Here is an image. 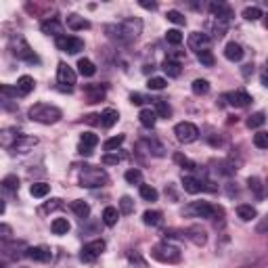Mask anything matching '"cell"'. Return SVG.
Returning a JSON list of instances; mask_svg holds the SVG:
<instances>
[{
	"label": "cell",
	"mask_w": 268,
	"mask_h": 268,
	"mask_svg": "<svg viewBox=\"0 0 268 268\" xmlns=\"http://www.w3.org/2000/svg\"><path fill=\"white\" fill-rule=\"evenodd\" d=\"M15 88H17L19 96H27V94L36 88V82H34L32 76H21V78L17 80V86H15Z\"/></svg>",
	"instance_id": "d6986e66"
},
{
	"label": "cell",
	"mask_w": 268,
	"mask_h": 268,
	"mask_svg": "<svg viewBox=\"0 0 268 268\" xmlns=\"http://www.w3.org/2000/svg\"><path fill=\"white\" fill-rule=\"evenodd\" d=\"M243 17L247 19V21H258V19L262 17V11L258 6H247L243 11Z\"/></svg>",
	"instance_id": "c3c4849f"
},
{
	"label": "cell",
	"mask_w": 268,
	"mask_h": 268,
	"mask_svg": "<svg viewBox=\"0 0 268 268\" xmlns=\"http://www.w3.org/2000/svg\"><path fill=\"white\" fill-rule=\"evenodd\" d=\"M191 231L195 233V235L191 237V239H193L197 245H203V243H205V233L201 231V228H197V226H195V228H191Z\"/></svg>",
	"instance_id": "f5cc1de1"
},
{
	"label": "cell",
	"mask_w": 268,
	"mask_h": 268,
	"mask_svg": "<svg viewBox=\"0 0 268 268\" xmlns=\"http://www.w3.org/2000/svg\"><path fill=\"white\" fill-rule=\"evenodd\" d=\"M197 59H199V63L205 65V67H214V63H216L212 51H201V53H197Z\"/></svg>",
	"instance_id": "7bdbcfd3"
},
{
	"label": "cell",
	"mask_w": 268,
	"mask_h": 268,
	"mask_svg": "<svg viewBox=\"0 0 268 268\" xmlns=\"http://www.w3.org/2000/svg\"><path fill=\"white\" fill-rule=\"evenodd\" d=\"M109 182V176L103 168H96V166H86L84 170L80 172V186L86 188H96V186H103Z\"/></svg>",
	"instance_id": "3957f363"
},
{
	"label": "cell",
	"mask_w": 268,
	"mask_h": 268,
	"mask_svg": "<svg viewBox=\"0 0 268 268\" xmlns=\"http://www.w3.org/2000/svg\"><path fill=\"white\" fill-rule=\"evenodd\" d=\"M182 188H184L186 193L195 195V193H199V191H201L203 184L197 180V178H193V176H182Z\"/></svg>",
	"instance_id": "d4e9b609"
},
{
	"label": "cell",
	"mask_w": 268,
	"mask_h": 268,
	"mask_svg": "<svg viewBox=\"0 0 268 268\" xmlns=\"http://www.w3.org/2000/svg\"><path fill=\"white\" fill-rule=\"evenodd\" d=\"M0 233H2V241H4V243L11 239V226H8V224H2V226H0Z\"/></svg>",
	"instance_id": "11a10c76"
},
{
	"label": "cell",
	"mask_w": 268,
	"mask_h": 268,
	"mask_svg": "<svg viewBox=\"0 0 268 268\" xmlns=\"http://www.w3.org/2000/svg\"><path fill=\"white\" fill-rule=\"evenodd\" d=\"M124 178H126V182H130V184H141V182H143L141 170H128V172L124 174Z\"/></svg>",
	"instance_id": "7dc6e473"
},
{
	"label": "cell",
	"mask_w": 268,
	"mask_h": 268,
	"mask_svg": "<svg viewBox=\"0 0 268 268\" xmlns=\"http://www.w3.org/2000/svg\"><path fill=\"white\" fill-rule=\"evenodd\" d=\"M243 55H245V51H243V46L239 42H228L224 46V57L228 59V61L237 63V61H241L243 59Z\"/></svg>",
	"instance_id": "2e32d148"
},
{
	"label": "cell",
	"mask_w": 268,
	"mask_h": 268,
	"mask_svg": "<svg viewBox=\"0 0 268 268\" xmlns=\"http://www.w3.org/2000/svg\"><path fill=\"white\" fill-rule=\"evenodd\" d=\"M166 17H168V21H172V23H176V25H184L186 23V19H184V15L180 13V11H168L166 13Z\"/></svg>",
	"instance_id": "f6af8a7d"
},
{
	"label": "cell",
	"mask_w": 268,
	"mask_h": 268,
	"mask_svg": "<svg viewBox=\"0 0 268 268\" xmlns=\"http://www.w3.org/2000/svg\"><path fill=\"white\" fill-rule=\"evenodd\" d=\"M117 220H120V212H117V207L107 205L105 210H103V222H105L107 226H115Z\"/></svg>",
	"instance_id": "484cf974"
},
{
	"label": "cell",
	"mask_w": 268,
	"mask_h": 268,
	"mask_svg": "<svg viewBox=\"0 0 268 268\" xmlns=\"http://www.w3.org/2000/svg\"><path fill=\"white\" fill-rule=\"evenodd\" d=\"M254 145L258 149H268V132H256L254 134Z\"/></svg>",
	"instance_id": "f907efd6"
},
{
	"label": "cell",
	"mask_w": 268,
	"mask_h": 268,
	"mask_svg": "<svg viewBox=\"0 0 268 268\" xmlns=\"http://www.w3.org/2000/svg\"><path fill=\"white\" fill-rule=\"evenodd\" d=\"M155 113L168 120V117L172 115V107L168 105V101H164V98H155Z\"/></svg>",
	"instance_id": "836d02e7"
},
{
	"label": "cell",
	"mask_w": 268,
	"mask_h": 268,
	"mask_svg": "<svg viewBox=\"0 0 268 268\" xmlns=\"http://www.w3.org/2000/svg\"><path fill=\"white\" fill-rule=\"evenodd\" d=\"M2 191H4V193H17V191H19V178H17L15 174L4 176V180H2Z\"/></svg>",
	"instance_id": "d6a6232c"
},
{
	"label": "cell",
	"mask_w": 268,
	"mask_h": 268,
	"mask_svg": "<svg viewBox=\"0 0 268 268\" xmlns=\"http://www.w3.org/2000/svg\"><path fill=\"white\" fill-rule=\"evenodd\" d=\"M266 191H268V180H266Z\"/></svg>",
	"instance_id": "e7e4bbea"
},
{
	"label": "cell",
	"mask_w": 268,
	"mask_h": 268,
	"mask_svg": "<svg viewBox=\"0 0 268 268\" xmlns=\"http://www.w3.org/2000/svg\"><path fill=\"white\" fill-rule=\"evenodd\" d=\"M120 162H122L120 155H105L103 157V164H107V166H117Z\"/></svg>",
	"instance_id": "db71d44e"
},
{
	"label": "cell",
	"mask_w": 268,
	"mask_h": 268,
	"mask_svg": "<svg viewBox=\"0 0 268 268\" xmlns=\"http://www.w3.org/2000/svg\"><path fill=\"white\" fill-rule=\"evenodd\" d=\"M266 72H268V61H266Z\"/></svg>",
	"instance_id": "03108f58"
},
{
	"label": "cell",
	"mask_w": 268,
	"mask_h": 268,
	"mask_svg": "<svg viewBox=\"0 0 268 268\" xmlns=\"http://www.w3.org/2000/svg\"><path fill=\"white\" fill-rule=\"evenodd\" d=\"M266 27H268V15H266Z\"/></svg>",
	"instance_id": "be15d7a7"
},
{
	"label": "cell",
	"mask_w": 268,
	"mask_h": 268,
	"mask_svg": "<svg viewBox=\"0 0 268 268\" xmlns=\"http://www.w3.org/2000/svg\"><path fill=\"white\" fill-rule=\"evenodd\" d=\"M40 29H42V34H46V36H55V40H57V38H61V36H65L63 34V25L59 23L55 17L48 19V21H44L40 25Z\"/></svg>",
	"instance_id": "9a60e30c"
},
{
	"label": "cell",
	"mask_w": 268,
	"mask_h": 268,
	"mask_svg": "<svg viewBox=\"0 0 268 268\" xmlns=\"http://www.w3.org/2000/svg\"><path fill=\"white\" fill-rule=\"evenodd\" d=\"M191 88H193L195 94H207L210 92V82L203 80V78H197V80H193Z\"/></svg>",
	"instance_id": "8d00e7d4"
},
{
	"label": "cell",
	"mask_w": 268,
	"mask_h": 268,
	"mask_svg": "<svg viewBox=\"0 0 268 268\" xmlns=\"http://www.w3.org/2000/svg\"><path fill=\"white\" fill-rule=\"evenodd\" d=\"M29 193H32V197L42 199V197H46L48 193H51V184H46V182H34L32 186H29Z\"/></svg>",
	"instance_id": "1f68e13d"
},
{
	"label": "cell",
	"mask_w": 268,
	"mask_h": 268,
	"mask_svg": "<svg viewBox=\"0 0 268 268\" xmlns=\"http://www.w3.org/2000/svg\"><path fill=\"white\" fill-rule=\"evenodd\" d=\"M57 207H61V199H53V203H46L44 210L46 212H53V210H57Z\"/></svg>",
	"instance_id": "680465c9"
},
{
	"label": "cell",
	"mask_w": 268,
	"mask_h": 268,
	"mask_svg": "<svg viewBox=\"0 0 268 268\" xmlns=\"http://www.w3.org/2000/svg\"><path fill=\"white\" fill-rule=\"evenodd\" d=\"M174 162L180 166V168H184V170H195V168H197L195 162H191V160H188L186 155H182V153H176V155H174Z\"/></svg>",
	"instance_id": "ab89813d"
},
{
	"label": "cell",
	"mask_w": 268,
	"mask_h": 268,
	"mask_svg": "<svg viewBox=\"0 0 268 268\" xmlns=\"http://www.w3.org/2000/svg\"><path fill=\"white\" fill-rule=\"evenodd\" d=\"M105 32L109 34V38H113L117 42H132L136 40L143 32V21L138 17H128L124 21L115 23V25H107Z\"/></svg>",
	"instance_id": "6da1fadb"
},
{
	"label": "cell",
	"mask_w": 268,
	"mask_h": 268,
	"mask_svg": "<svg viewBox=\"0 0 268 268\" xmlns=\"http://www.w3.org/2000/svg\"><path fill=\"white\" fill-rule=\"evenodd\" d=\"M237 216H239L243 222H250V220H254V218L258 216V212H256V207H254V205H250V203H241V205H237Z\"/></svg>",
	"instance_id": "603a6c76"
},
{
	"label": "cell",
	"mask_w": 268,
	"mask_h": 268,
	"mask_svg": "<svg viewBox=\"0 0 268 268\" xmlns=\"http://www.w3.org/2000/svg\"><path fill=\"white\" fill-rule=\"evenodd\" d=\"M151 258L157 262H164V264H176V262H180V250L168 241L157 243L151 250Z\"/></svg>",
	"instance_id": "277c9868"
},
{
	"label": "cell",
	"mask_w": 268,
	"mask_h": 268,
	"mask_svg": "<svg viewBox=\"0 0 268 268\" xmlns=\"http://www.w3.org/2000/svg\"><path fill=\"white\" fill-rule=\"evenodd\" d=\"M21 136H23V134L19 132V130H15V128H6V130L2 132V136H0V143H2L4 149H11Z\"/></svg>",
	"instance_id": "ffe728a7"
},
{
	"label": "cell",
	"mask_w": 268,
	"mask_h": 268,
	"mask_svg": "<svg viewBox=\"0 0 268 268\" xmlns=\"http://www.w3.org/2000/svg\"><path fill=\"white\" fill-rule=\"evenodd\" d=\"M29 120L32 122H38V124H44V126H51V124H57L59 120L63 117L61 109L55 107V105H48V103H36L29 107Z\"/></svg>",
	"instance_id": "7a4b0ae2"
},
{
	"label": "cell",
	"mask_w": 268,
	"mask_h": 268,
	"mask_svg": "<svg viewBox=\"0 0 268 268\" xmlns=\"http://www.w3.org/2000/svg\"><path fill=\"white\" fill-rule=\"evenodd\" d=\"M138 193H141V197L145 201H157V197H160V193H157L151 184H141Z\"/></svg>",
	"instance_id": "e575fe53"
},
{
	"label": "cell",
	"mask_w": 268,
	"mask_h": 268,
	"mask_svg": "<svg viewBox=\"0 0 268 268\" xmlns=\"http://www.w3.org/2000/svg\"><path fill=\"white\" fill-rule=\"evenodd\" d=\"M69 228H72V224L67 222V218H55V220L51 222V231L55 235H67Z\"/></svg>",
	"instance_id": "83f0119b"
},
{
	"label": "cell",
	"mask_w": 268,
	"mask_h": 268,
	"mask_svg": "<svg viewBox=\"0 0 268 268\" xmlns=\"http://www.w3.org/2000/svg\"><path fill=\"white\" fill-rule=\"evenodd\" d=\"M96 117H101V115H96V113H90V115H86V122H88V124H98L101 120H96Z\"/></svg>",
	"instance_id": "94428289"
},
{
	"label": "cell",
	"mask_w": 268,
	"mask_h": 268,
	"mask_svg": "<svg viewBox=\"0 0 268 268\" xmlns=\"http://www.w3.org/2000/svg\"><path fill=\"white\" fill-rule=\"evenodd\" d=\"M57 48L59 51H63L67 55H78L80 51H84V40L82 38H78V36H61V38H57L55 40Z\"/></svg>",
	"instance_id": "8992f818"
},
{
	"label": "cell",
	"mask_w": 268,
	"mask_h": 268,
	"mask_svg": "<svg viewBox=\"0 0 268 268\" xmlns=\"http://www.w3.org/2000/svg\"><path fill=\"white\" fill-rule=\"evenodd\" d=\"M162 69L166 72V76H170V78H178V76H180V72H182L180 63H178V61H172V59H166L164 65H162Z\"/></svg>",
	"instance_id": "f1b7e54d"
},
{
	"label": "cell",
	"mask_w": 268,
	"mask_h": 268,
	"mask_svg": "<svg viewBox=\"0 0 268 268\" xmlns=\"http://www.w3.org/2000/svg\"><path fill=\"white\" fill-rule=\"evenodd\" d=\"M210 44H212V38L207 34L201 32H193L188 36V48L195 53H201V51H210Z\"/></svg>",
	"instance_id": "30bf717a"
},
{
	"label": "cell",
	"mask_w": 268,
	"mask_h": 268,
	"mask_svg": "<svg viewBox=\"0 0 268 268\" xmlns=\"http://www.w3.org/2000/svg\"><path fill=\"white\" fill-rule=\"evenodd\" d=\"M57 80L63 88H74L76 86V72L67 63H59L57 67Z\"/></svg>",
	"instance_id": "8fae6325"
},
{
	"label": "cell",
	"mask_w": 268,
	"mask_h": 268,
	"mask_svg": "<svg viewBox=\"0 0 268 268\" xmlns=\"http://www.w3.org/2000/svg\"><path fill=\"white\" fill-rule=\"evenodd\" d=\"M130 101H132L134 105H143V103L147 101V98H145L143 94H138V92H132V94H130Z\"/></svg>",
	"instance_id": "9f6ffc18"
},
{
	"label": "cell",
	"mask_w": 268,
	"mask_h": 268,
	"mask_svg": "<svg viewBox=\"0 0 268 268\" xmlns=\"http://www.w3.org/2000/svg\"><path fill=\"white\" fill-rule=\"evenodd\" d=\"M36 145H38V138H36V136H27V134H23L11 149H8V151H11V153H27L29 149L36 147Z\"/></svg>",
	"instance_id": "7c38bea8"
},
{
	"label": "cell",
	"mask_w": 268,
	"mask_h": 268,
	"mask_svg": "<svg viewBox=\"0 0 268 268\" xmlns=\"http://www.w3.org/2000/svg\"><path fill=\"white\" fill-rule=\"evenodd\" d=\"M143 222L147 226H157V224H162V212H151V210H147L143 214Z\"/></svg>",
	"instance_id": "d590c367"
},
{
	"label": "cell",
	"mask_w": 268,
	"mask_h": 268,
	"mask_svg": "<svg viewBox=\"0 0 268 268\" xmlns=\"http://www.w3.org/2000/svg\"><path fill=\"white\" fill-rule=\"evenodd\" d=\"M226 98H228V103H231L233 107H247L252 103V96L247 94L245 90H235V92H228L226 94Z\"/></svg>",
	"instance_id": "e0dca14e"
},
{
	"label": "cell",
	"mask_w": 268,
	"mask_h": 268,
	"mask_svg": "<svg viewBox=\"0 0 268 268\" xmlns=\"http://www.w3.org/2000/svg\"><path fill=\"white\" fill-rule=\"evenodd\" d=\"M84 90H86L88 101H90V103H98L105 96V86H101V84H88Z\"/></svg>",
	"instance_id": "7402d4cb"
},
{
	"label": "cell",
	"mask_w": 268,
	"mask_h": 268,
	"mask_svg": "<svg viewBox=\"0 0 268 268\" xmlns=\"http://www.w3.org/2000/svg\"><path fill=\"white\" fill-rule=\"evenodd\" d=\"M72 212L78 216V218H88L90 216V205H88L86 201H82V199H76V201H72Z\"/></svg>",
	"instance_id": "4316f807"
},
{
	"label": "cell",
	"mask_w": 268,
	"mask_h": 268,
	"mask_svg": "<svg viewBox=\"0 0 268 268\" xmlns=\"http://www.w3.org/2000/svg\"><path fill=\"white\" fill-rule=\"evenodd\" d=\"M145 143L149 145V153H153L155 157H164V151H166V149H164L160 143H157L155 138H147Z\"/></svg>",
	"instance_id": "60d3db41"
},
{
	"label": "cell",
	"mask_w": 268,
	"mask_h": 268,
	"mask_svg": "<svg viewBox=\"0 0 268 268\" xmlns=\"http://www.w3.org/2000/svg\"><path fill=\"white\" fill-rule=\"evenodd\" d=\"M138 4H141L143 8H149V11H155V8H157V2H147V0H141Z\"/></svg>",
	"instance_id": "91938a15"
},
{
	"label": "cell",
	"mask_w": 268,
	"mask_h": 268,
	"mask_svg": "<svg viewBox=\"0 0 268 268\" xmlns=\"http://www.w3.org/2000/svg\"><path fill=\"white\" fill-rule=\"evenodd\" d=\"M132 212H134V201H132V197L124 195L122 199H120V214H132Z\"/></svg>",
	"instance_id": "b9f144b4"
},
{
	"label": "cell",
	"mask_w": 268,
	"mask_h": 268,
	"mask_svg": "<svg viewBox=\"0 0 268 268\" xmlns=\"http://www.w3.org/2000/svg\"><path fill=\"white\" fill-rule=\"evenodd\" d=\"M228 21H218V19H216V21H214V38H222L224 34H226V25Z\"/></svg>",
	"instance_id": "816d5d0a"
},
{
	"label": "cell",
	"mask_w": 268,
	"mask_h": 268,
	"mask_svg": "<svg viewBox=\"0 0 268 268\" xmlns=\"http://www.w3.org/2000/svg\"><path fill=\"white\" fill-rule=\"evenodd\" d=\"M67 27H69V29H74V32H80V29H88V27H90V21L74 13V15H69V17H67Z\"/></svg>",
	"instance_id": "44dd1931"
},
{
	"label": "cell",
	"mask_w": 268,
	"mask_h": 268,
	"mask_svg": "<svg viewBox=\"0 0 268 268\" xmlns=\"http://www.w3.org/2000/svg\"><path fill=\"white\" fill-rule=\"evenodd\" d=\"M11 53H13V57L21 59V61H27V63H38L40 61L38 55L32 51V46H29L25 42V38H21V36H13L11 38Z\"/></svg>",
	"instance_id": "5b68a950"
},
{
	"label": "cell",
	"mask_w": 268,
	"mask_h": 268,
	"mask_svg": "<svg viewBox=\"0 0 268 268\" xmlns=\"http://www.w3.org/2000/svg\"><path fill=\"white\" fill-rule=\"evenodd\" d=\"M218 212H220V210H218L216 205L207 203V201H193L184 210V214H193L195 218H214Z\"/></svg>",
	"instance_id": "ba28073f"
},
{
	"label": "cell",
	"mask_w": 268,
	"mask_h": 268,
	"mask_svg": "<svg viewBox=\"0 0 268 268\" xmlns=\"http://www.w3.org/2000/svg\"><path fill=\"white\" fill-rule=\"evenodd\" d=\"M174 134H176V138L180 143L188 145V143H195L197 138H199V128H197L195 124H191V122H180V124H176Z\"/></svg>",
	"instance_id": "52a82bcc"
},
{
	"label": "cell",
	"mask_w": 268,
	"mask_h": 268,
	"mask_svg": "<svg viewBox=\"0 0 268 268\" xmlns=\"http://www.w3.org/2000/svg\"><path fill=\"white\" fill-rule=\"evenodd\" d=\"M247 184H250V191L256 193V197H264V191H262V180L258 176H252L250 180H247Z\"/></svg>",
	"instance_id": "ee69618b"
},
{
	"label": "cell",
	"mask_w": 268,
	"mask_h": 268,
	"mask_svg": "<svg viewBox=\"0 0 268 268\" xmlns=\"http://www.w3.org/2000/svg\"><path fill=\"white\" fill-rule=\"evenodd\" d=\"M166 40L170 44H174V46H178L182 42V34L178 32V29H168V32H166Z\"/></svg>",
	"instance_id": "681fc988"
},
{
	"label": "cell",
	"mask_w": 268,
	"mask_h": 268,
	"mask_svg": "<svg viewBox=\"0 0 268 268\" xmlns=\"http://www.w3.org/2000/svg\"><path fill=\"white\" fill-rule=\"evenodd\" d=\"M262 84H264V86H268V72H264V74H262Z\"/></svg>",
	"instance_id": "6125c7cd"
},
{
	"label": "cell",
	"mask_w": 268,
	"mask_h": 268,
	"mask_svg": "<svg viewBox=\"0 0 268 268\" xmlns=\"http://www.w3.org/2000/svg\"><path fill=\"white\" fill-rule=\"evenodd\" d=\"M149 90H164V88L168 86V80L166 78H151V80L147 82Z\"/></svg>",
	"instance_id": "bcb514c9"
},
{
	"label": "cell",
	"mask_w": 268,
	"mask_h": 268,
	"mask_svg": "<svg viewBox=\"0 0 268 268\" xmlns=\"http://www.w3.org/2000/svg\"><path fill=\"white\" fill-rule=\"evenodd\" d=\"M96 145H98V136L92 134V132H84L82 138H80V147H78V151H80L82 155H90Z\"/></svg>",
	"instance_id": "4fadbf2b"
},
{
	"label": "cell",
	"mask_w": 268,
	"mask_h": 268,
	"mask_svg": "<svg viewBox=\"0 0 268 268\" xmlns=\"http://www.w3.org/2000/svg\"><path fill=\"white\" fill-rule=\"evenodd\" d=\"M103 252H105V241L103 239H96V241H90V243L84 245L80 258H82L84 262H94Z\"/></svg>",
	"instance_id": "9c48e42d"
},
{
	"label": "cell",
	"mask_w": 268,
	"mask_h": 268,
	"mask_svg": "<svg viewBox=\"0 0 268 268\" xmlns=\"http://www.w3.org/2000/svg\"><path fill=\"white\" fill-rule=\"evenodd\" d=\"M117 120H120V113L115 111V109H105V111L101 113V124L105 128H111L117 124Z\"/></svg>",
	"instance_id": "f546056e"
},
{
	"label": "cell",
	"mask_w": 268,
	"mask_h": 268,
	"mask_svg": "<svg viewBox=\"0 0 268 268\" xmlns=\"http://www.w3.org/2000/svg\"><path fill=\"white\" fill-rule=\"evenodd\" d=\"M27 256L32 258V260H36V262H48L53 258V252L48 250V247H44V245H38V247H29Z\"/></svg>",
	"instance_id": "ac0fdd59"
},
{
	"label": "cell",
	"mask_w": 268,
	"mask_h": 268,
	"mask_svg": "<svg viewBox=\"0 0 268 268\" xmlns=\"http://www.w3.org/2000/svg\"><path fill=\"white\" fill-rule=\"evenodd\" d=\"M122 143H124V134H117V136L107 138L103 147H105V151H115L117 147H122Z\"/></svg>",
	"instance_id": "f35d334b"
},
{
	"label": "cell",
	"mask_w": 268,
	"mask_h": 268,
	"mask_svg": "<svg viewBox=\"0 0 268 268\" xmlns=\"http://www.w3.org/2000/svg\"><path fill=\"white\" fill-rule=\"evenodd\" d=\"M13 94H15V96L19 94V92H17V88L13 90L11 86H6V84H4V86H2V96H4V98H8V96H13Z\"/></svg>",
	"instance_id": "6f0895ef"
},
{
	"label": "cell",
	"mask_w": 268,
	"mask_h": 268,
	"mask_svg": "<svg viewBox=\"0 0 268 268\" xmlns=\"http://www.w3.org/2000/svg\"><path fill=\"white\" fill-rule=\"evenodd\" d=\"M78 72H80L84 78H90V76L96 74V67L90 59H80V61H78Z\"/></svg>",
	"instance_id": "4dcf8cb0"
},
{
	"label": "cell",
	"mask_w": 268,
	"mask_h": 268,
	"mask_svg": "<svg viewBox=\"0 0 268 268\" xmlns=\"http://www.w3.org/2000/svg\"><path fill=\"white\" fill-rule=\"evenodd\" d=\"M266 122V115L262 113V111H256V113H252L250 117H247V128H260L262 124Z\"/></svg>",
	"instance_id": "74e56055"
},
{
	"label": "cell",
	"mask_w": 268,
	"mask_h": 268,
	"mask_svg": "<svg viewBox=\"0 0 268 268\" xmlns=\"http://www.w3.org/2000/svg\"><path fill=\"white\" fill-rule=\"evenodd\" d=\"M210 13L218 19V21H228V19L233 17L231 6L224 4V2H212V4H210Z\"/></svg>",
	"instance_id": "5bb4252c"
},
{
	"label": "cell",
	"mask_w": 268,
	"mask_h": 268,
	"mask_svg": "<svg viewBox=\"0 0 268 268\" xmlns=\"http://www.w3.org/2000/svg\"><path fill=\"white\" fill-rule=\"evenodd\" d=\"M138 120H141V124L145 128H153L155 122H157V113L153 111V109L145 107V109H141V113H138Z\"/></svg>",
	"instance_id": "cb8c5ba5"
}]
</instances>
